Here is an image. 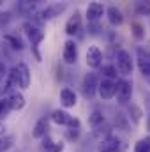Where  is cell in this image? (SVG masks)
Returning <instances> with one entry per match:
<instances>
[{
	"mask_svg": "<svg viewBox=\"0 0 150 152\" xmlns=\"http://www.w3.org/2000/svg\"><path fill=\"white\" fill-rule=\"evenodd\" d=\"M66 7H67L66 4H50V5H46L42 11L32 14V16H34V18H32V23L39 27L42 21H48V20H51V18H55V16H60V12L66 11Z\"/></svg>",
	"mask_w": 150,
	"mask_h": 152,
	"instance_id": "cell-1",
	"label": "cell"
},
{
	"mask_svg": "<svg viewBox=\"0 0 150 152\" xmlns=\"http://www.w3.org/2000/svg\"><path fill=\"white\" fill-rule=\"evenodd\" d=\"M23 30H25V34H27L28 41L32 42V48H34L36 58H37V60H41V55H39V51H37V46L41 44V41L44 39V32H42V28H41V27H37V25H34L32 21H27V23L23 25Z\"/></svg>",
	"mask_w": 150,
	"mask_h": 152,
	"instance_id": "cell-2",
	"label": "cell"
},
{
	"mask_svg": "<svg viewBox=\"0 0 150 152\" xmlns=\"http://www.w3.org/2000/svg\"><path fill=\"white\" fill-rule=\"evenodd\" d=\"M117 71L124 76H129L133 73V58L127 50H118L117 53Z\"/></svg>",
	"mask_w": 150,
	"mask_h": 152,
	"instance_id": "cell-3",
	"label": "cell"
},
{
	"mask_svg": "<svg viewBox=\"0 0 150 152\" xmlns=\"http://www.w3.org/2000/svg\"><path fill=\"white\" fill-rule=\"evenodd\" d=\"M97 152H124V143L120 142L118 136L110 134L104 140H101V143L97 147Z\"/></svg>",
	"mask_w": 150,
	"mask_h": 152,
	"instance_id": "cell-4",
	"label": "cell"
},
{
	"mask_svg": "<svg viewBox=\"0 0 150 152\" xmlns=\"http://www.w3.org/2000/svg\"><path fill=\"white\" fill-rule=\"evenodd\" d=\"M115 96H117L118 103H122V104L129 103L131 97H133V83L129 80H118L117 81V94Z\"/></svg>",
	"mask_w": 150,
	"mask_h": 152,
	"instance_id": "cell-5",
	"label": "cell"
},
{
	"mask_svg": "<svg viewBox=\"0 0 150 152\" xmlns=\"http://www.w3.org/2000/svg\"><path fill=\"white\" fill-rule=\"evenodd\" d=\"M97 85H99V80L95 73H87L83 81H81V92L85 97H94L95 92H97Z\"/></svg>",
	"mask_w": 150,
	"mask_h": 152,
	"instance_id": "cell-6",
	"label": "cell"
},
{
	"mask_svg": "<svg viewBox=\"0 0 150 152\" xmlns=\"http://www.w3.org/2000/svg\"><path fill=\"white\" fill-rule=\"evenodd\" d=\"M14 73H16L18 87L20 88H28V85H30V69H28V66L25 62H20L14 67Z\"/></svg>",
	"mask_w": 150,
	"mask_h": 152,
	"instance_id": "cell-7",
	"label": "cell"
},
{
	"mask_svg": "<svg viewBox=\"0 0 150 152\" xmlns=\"http://www.w3.org/2000/svg\"><path fill=\"white\" fill-rule=\"evenodd\" d=\"M97 92H99L101 99H104V101L113 99L115 94H117V83L111 81V80H106V78H104V80L99 81V85H97Z\"/></svg>",
	"mask_w": 150,
	"mask_h": 152,
	"instance_id": "cell-8",
	"label": "cell"
},
{
	"mask_svg": "<svg viewBox=\"0 0 150 152\" xmlns=\"http://www.w3.org/2000/svg\"><path fill=\"white\" fill-rule=\"evenodd\" d=\"M138 67L150 83V51L145 48H138Z\"/></svg>",
	"mask_w": 150,
	"mask_h": 152,
	"instance_id": "cell-9",
	"label": "cell"
},
{
	"mask_svg": "<svg viewBox=\"0 0 150 152\" xmlns=\"http://www.w3.org/2000/svg\"><path fill=\"white\" fill-rule=\"evenodd\" d=\"M87 66L92 69H99L103 66V51L97 46H90L87 50Z\"/></svg>",
	"mask_w": 150,
	"mask_h": 152,
	"instance_id": "cell-10",
	"label": "cell"
},
{
	"mask_svg": "<svg viewBox=\"0 0 150 152\" xmlns=\"http://www.w3.org/2000/svg\"><path fill=\"white\" fill-rule=\"evenodd\" d=\"M104 5L103 4H99V2H92L88 7H87V20H88V23H97L101 18H103V14H104Z\"/></svg>",
	"mask_w": 150,
	"mask_h": 152,
	"instance_id": "cell-11",
	"label": "cell"
},
{
	"mask_svg": "<svg viewBox=\"0 0 150 152\" xmlns=\"http://www.w3.org/2000/svg\"><path fill=\"white\" fill-rule=\"evenodd\" d=\"M64 62L66 64H76V60H78V46H76V42L73 39H67L66 41V44H64Z\"/></svg>",
	"mask_w": 150,
	"mask_h": 152,
	"instance_id": "cell-12",
	"label": "cell"
},
{
	"mask_svg": "<svg viewBox=\"0 0 150 152\" xmlns=\"http://www.w3.org/2000/svg\"><path fill=\"white\" fill-rule=\"evenodd\" d=\"M79 30H81V12L74 11V14L66 23V34L67 36H76V34H79Z\"/></svg>",
	"mask_w": 150,
	"mask_h": 152,
	"instance_id": "cell-13",
	"label": "cell"
},
{
	"mask_svg": "<svg viewBox=\"0 0 150 152\" xmlns=\"http://www.w3.org/2000/svg\"><path fill=\"white\" fill-rule=\"evenodd\" d=\"M60 103H62V106L64 108H73L76 106V103H78V97H76L74 90H71V88H62L60 90Z\"/></svg>",
	"mask_w": 150,
	"mask_h": 152,
	"instance_id": "cell-14",
	"label": "cell"
},
{
	"mask_svg": "<svg viewBox=\"0 0 150 152\" xmlns=\"http://www.w3.org/2000/svg\"><path fill=\"white\" fill-rule=\"evenodd\" d=\"M48 129H50L48 118H46V117H41L37 122H36L34 129H32V136H34V138H37V140H42V138L48 134Z\"/></svg>",
	"mask_w": 150,
	"mask_h": 152,
	"instance_id": "cell-15",
	"label": "cell"
},
{
	"mask_svg": "<svg viewBox=\"0 0 150 152\" xmlns=\"http://www.w3.org/2000/svg\"><path fill=\"white\" fill-rule=\"evenodd\" d=\"M7 101H9V104H11V110H23L25 108V96L21 94V92H18V90H14V92H11L9 96H7Z\"/></svg>",
	"mask_w": 150,
	"mask_h": 152,
	"instance_id": "cell-16",
	"label": "cell"
},
{
	"mask_svg": "<svg viewBox=\"0 0 150 152\" xmlns=\"http://www.w3.org/2000/svg\"><path fill=\"white\" fill-rule=\"evenodd\" d=\"M104 12H106V16H108V21H110V25H113V27H118V25H122V23H124V16H122L120 9H117L115 5L108 7Z\"/></svg>",
	"mask_w": 150,
	"mask_h": 152,
	"instance_id": "cell-17",
	"label": "cell"
},
{
	"mask_svg": "<svg viewBox=\"0 0 150 152\" xmlns=\"http://www.w3.org/2000/svg\"><path fill=\"white\" fill-rule=\"evenodd\" d=\"M42 149L46 152H62L64 151V143L62 142H55L53 138H50L48 134L42 138Z\"/></svg>",
	"mask_w": 150,
	"mask_h": 152,
	"instance_id": "cell-18",
	"label": "cell"
},
{
	"mask_svg": "<svg viewBox=\"0 0 150 152\" xmlns=\"http://www.w3.org/2000/svg\"><path fill=\"white\" fill-rule=\"evenodd\" d=\"M14 87H18V81H16V73H14V67H12L5 76V81H4V87H2V94H11Z\"/></svg>",
	"mask_w": 150,
	"mask_h": 152,
	"instance_id": "cell-19",
	"label": "cell"
},
{
	"mask_svg": "<svg viewBox=\"0 0 150 152\" xmlns=\"http://www.w3.org/2000/svg\"><path fill=\"white\" fill-rule=\"evenodd\" d=\"M51 120H53L55 124H58V126H66V127H67V124H69V120H71V115L67 113V112H64V110H55V112L51 113Z\"/></svg>",
	"mask_w": 150,
	"mask_h": 152,
	"instance_id": "cell-20",
	"label": "cell"
},
{
	"mask_svg": "<svg viewBox=\"0 0 150 152\" xmlns=\"http://www.w3.org/2000/svg\"><path fill=\"white\" fill-rule=\"evenodd\" d=\"M36 7H37V2H18L16 4V11L21 14H32Z\"/></svg>",
	"mask_w": 150,
	"mask_h": 152,
	"instance_id": "cell-21",
	"label": "cell"
},
{
	"mask_svg": "<svg viewBox=\"0 0 150 152\" xmlns=\"http://www.w3.org/2000/svg\"><path fill=\"white\" fill-rule=\"evenodd\" d=\"M92 133H94V136H95L99 142H101V140H104L106 136H110V134H111L110 126H108L106 122H104V124H101V126H97V127H94V131H92Z\"/></svg>",
	"mask_w": 150,
	"mask_h": 152,
	"instance_id": "cell-22",
	"label": "cell"
},
{
	"mask_svg": "<svg viewBox=\"0 0 150 152\" xmlns=\"http://www.w3.org/2000/svg\"><path fill=\"white\" fill-rule=\"evenodd\" d=\"M88 124H90V127H92V129H94V127H97V126H101V124H104V115H103V112L94 110L92 115H90V118H88Z\"/></svg>",
	"mask_w": 150,
	"mask_h": 152,
	"instance_id": "cell-23",
	"label": "cell"
},
{
	"mask_svg": "<svg viewBox=\"0 0 150 152\" xmlns=\"http://www.w3.org/2000/svg\"><path fill=\"white\" fill-rule=\"evenodd\" d=\"M14 145V136L12 134H4L0 138V152H7Z\"/></svg>",
	"mask_w": 150,
	"mask_h": 152,
	"instance_id": "cell-24",
	"label": "cell"
},
{
	"mask_svg": "<svg viewBox=\"0 0 150 152\" xmlns=\"http://www.w3.org/2000/svg\"><path fill=\"white\" fill-rule=\"evenodd\" d=\"M134 152H150V136H145L141 140H138Z\"/></svg>",
	"mask_w": 150,
	"mask_h": 152,
	"instance_id": "cell-25",
	"label": "cell"
},
{
	"mask_svg": "<svg viewBox=\"0 0 150 152\" xmlns=\"http://www.w3.org/2000/svg\"><path fill=\"white\" fill-rule=\"evenodd\" d=\"M134 9L140 16H150V2H136Z\"/></svg>",
	"mask_w": 150,
	"mask_h": 152,
	"instance_id": "cell-26",
	"label": "cell"
},
{
	"mask_svg": "<svg viewBox=\"0 0 150 152\" xmlns=\"http://www.w3.org/2000/svg\"><path fill=\"white\" fill-rule=\"evenodd\" d=\"M4 39L7 41V42H11V46L12 48H16V50H23V42H21V39L18 37V36H12V34H5Z\"/></svg>",
	"mask_w": 150,
	"mask_h": 152,
	"instance_id": "cell-27",
	"label": "cell"
},
{
	"mask_svg": "<svg viewBox=\"0 0 150 152\" xmlns=\"http://www.w3.org/2000/svg\"><path fill=\"white\" fill-rule=\"evenodd\" d=\"M103 75L106 76V80H115L117 78V67L113 66V64H108V66H104L103 67Z\"/></svg>",
	"mask_w": 150,
	"mask_h": 152,
	"instance_id": "cell-28",
	"label": "cell"
},
{
	"mask_svg": "<svg viewBox=\"0 0 150 152\" xmlns=\"http://www.w3.org/2000/svg\"><path fill=\"white\" fill-rule=\"evenodd\" d=\"M129 113H131V117H133V122H134V124H138V122L141 120V115H143L141 110H140L136 104H131V106H129Z\"/></svg>",
	"mask_w": 150,
	"mask_h": 152,
	"instance_id": "cell-29",
	"label": "cell"
},
{
	"mask_svg": "<svg viewBox=\"0 0 150 152\" xmlns=\"http://www.w3.org/2000/svg\"><path fill=\"white\" fill-rule=\"evenodd\" d=\"M9 112H11V104H9V101H7V97L0 99V118H2V117H7Z\"/></svg>",
	"mask_w": 150,
	"mask_h": 152,
	"instance_id": "cell-30",
	"label": "cell"
},
{
	"mask_svg": "<svg viewBox=\"0 0 150 152\" xmlns=\"http://www.w3.org/2000/svg\"><path fill=\"white\" fill-rule=\"evenodd\" d=\"M133 34H134V37L138 39V41H141V39L145 37V32H143V27H141L140 23H133Z\"/></svg>",
	"mask_w": 150,
	"mask_h": 152,
	"instance_id": "cell-31",
	"label": "cell"
},
{
	"mask_svg": "<svg viewBox=\"0 0 150 152\" xmlns=\"http://www.w3.org/2000/svg\"><path fill=\"white\" fill-rule=\"evenodd\" d=\"M5 76H7V71H5V66H4V62H0V92H2V87H4Z\"/></svg>",
	"mask_w": 150,
	"mask_h": 152,
	"instance_id": "cell-32",
	"label": "cell"
},
{
	"mask_svg": "<svg viewBox=\"0 0 150 152\" xmlns=\"http://www.w3.org/2000/svg\"><path fill=\"white\" fill-rule=\"evenodd\" d=\"M67 136H69L71 140H76V138L79 136V127H69V131H67Z\"/></svg>",
	"mask_w": 150,
	"mask_h": 152,
	"instance_id": "cell-33",
	"label": "cell"
},
{
	"mask_svg": "<svg viewBox=\"0 0 150 152\" xmlns=\"http://www.w3.org/2000/svg\"><path fill=\"white\" fill-rule=\"evenodd\" d=\"M11 21V12H0V25H5Z\"/></svg>",
	"mask_w": 150,
	"mask_h": 152,
	"instance_id": "cell-34",
	"label": "cell"
},
{
	"mask_svg": "<svg viewBox=\"0 0 150 152\" xmlns=\"http://www.w3.org/2000/svg\"><path fill=\"white\" fill-rule=\"evenodd\" d=\"M4 134H5V124H4V122H0V138H2Z\"/></svg>",
	"mask_w": 150,
	"mask_h": 152,
	"instance_id": "cell-35",
	"label": "cell"
}]
</instances>
